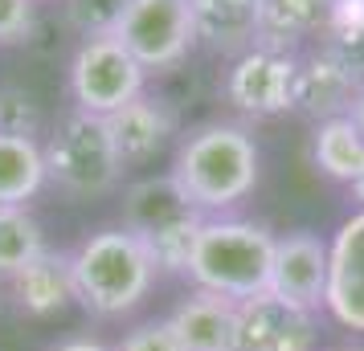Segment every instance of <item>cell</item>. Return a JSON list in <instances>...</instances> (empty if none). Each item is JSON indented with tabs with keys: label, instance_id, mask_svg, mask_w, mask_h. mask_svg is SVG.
Segmentation results:
<instances>
[{
	"label": "cell",
	"instance_id": "obj_7",
	"mask_svg": "<svg viewBox=\"0 0 364 351\" xmlns=\"http://www.w3.org/2000/svg\"><path fill=\"white\" fill-rule=\"evenodd\" d=\"M115 37L144 69H172L197 45L188 0H132Z\"/></svg>",
	"mask_w": 364,
	"mask_h": 351
},
{
	"label": "cell",
	"instance_id": "obj_22",
	"mask_svg": "<svg viewBox=\"0 0 364 351\" xmlns=\"http://www.w3.org/2000/svg\"><path fill=\"white\" fill-rule=\"evenodd\" d=\"M132 0H66V21L82 37H107L119 29Z\"/></svg>",
	"mask_w": 364,
	"mask_h": 351
},
{
	"label": "cell",
	"instance_id": "obj_1",
	"mask_svg": "<svg viewBox=\"0 0 364 351\" xmlns=\"http://www.w3.org/2000/svg\"><path fill=\"white\" fill-rule=\"evenodd\" d=\"M205 217H225L258 188V143L242 123H200L176 143L168 172Z\"/></svg>",
	"mask_w": 364,
	"mask_h": 351
},
{
	"label": "cell",
	"instance_id": "obj_10",
	"mask_svg": "<svg viewBox=\"0 0 364 351\" xmlns=\"http://www.w3.org/2000/svg\"><path fill=\"white\" fill-rule=\"evenodd\" d=\"M237 339L242 351H315L319 315L266 290L237 302Z\"/></svg>",
	"mask_w": 364,
	"mask_h": 351
},
{
	"label": "cell",
	"instance_id": "obj_11",
	"mask_svg": "<svg viewBox=\"0 0 364 351\" xmlns=\"http://www.w3.org/2000/svg\"><path fill=\"white\" fill-rule=\"evenodd\" d=\"M328 315L364 335V204L328 241Z\"/></svg>",
	"mask_w": 364,
	"mask_h": 351
},
{
	"label": "cell",
	"instance_id": "obj_18",
	"mask_svg": "<svg viewBox=\"0 0 364 351\" xmlns=\"http://www.w3.org/2000/svg\"><path fill=\"white\" fill-rule=\"evenodd\" d=\"M46 184H50V172H46V147H41V139L0 135V204L29 208V201Z\"/></svg>",
	"mask_w": 364,
	"mask_h": 351
},
{
	"label": "cell",
	"instance_id": "obj_6",
	"mask_svg": "<svg viewBox=\"0 0 364 351\" xmlns=\"http://www.w3.org/2000/svg\"><path fill=\"white\" fill-rule=\"evenodd\" d=\"M148 69L123 50L115 33L107 37H82V45L70 57V99L74 111L111 118L127 102L144 94Z\"/></svg>",
	"mask_w": 364,
	"mask_h": 351
},
{
	"label": "cell",
	"instance_id": "obj_15",
	"mask_svg": "<svg viewBox=\"0 0 364 351\" xmlns=\"http://www.w3.org/2000/svg\"><path fill=\"white\" fill-rule=\"evenodd\" d=\"M197 41L213 53L242 57L258 45V0H188Z\"/></svg>",
	"mask_w": 364,
	"mask_h": 351
},
{
	"label": "cell",
	"instance_id": "obj_19",
	"mask_svg": "<svg viewBox=\"0 0 364 351\" xmlns=\"http://www.w3.org/2000/svg\"><path fill=\"white\" fill-rule=\"evenodd\" d=\"M323 25V0H258V45L291 53Z\"/></svg>",
	"mask_w": 364,
	"mask_h": 351
},
{
	"label": "cell",
	"instance_id": "obj_13",
	"mask_svg": "<svg viewBox=\"0 0 364 351\" xmlns=\"http://www.w3.org/2000/svg\"><path fill=\"white\" fill-rule=\"evenodd\" d=\"M4 286H9L13 306L29 318H50L58 311H66L70 302H78L70 250H46L37 262H29L17 278H9Z\"/></svg>",
	"mask_w": 364,
	"mask_h": 351
},
{
	"label": "cell",
	"instance_id": "obj_27",
	"mask_svg": "<svg viewBox=\"0 0 364 351\" xmlns=\"http://www.w3.org/2000/svg\"><path fill=\"white\" fill-rule=\"evenodd\" d=\"M340 351H356V347H340Z\"/></svg>",
	"mask_w": 364,
	"mask_h": 351
},
{
	"label": "cell",
	"instance_id": "obj_25",
	"mask_svg": "<svg viewBox=\"0 0 364 351\" xmlns=\"http://www.w3.org/2000/svg\"><path fill=\"white\" fill-rule=\"evenodd\" d=\"M50 351H115V343H102L95 335H70L62 343H53Z\"/></svg>",
	"mask_w": 364,
	"mask_h": 351
},
{
	"label": "cell",
	"instance_id": "obj_26",
	"mask_svg": "<svg viewBox=\"0 0 364 351\" xmlns=\"http://www.w3.org/2000/svg\"><path fill=\"white\" fill-rule=\"evenodd\" d=\"M348 115H352V123H356V127L364 131V90L356 94V102H352V111H348Z\"/></svg>",
	"mask_w": 364,
	"mask_h": 351
},
{
	"label": "cell",
	"instance_id": "obj_9",
	"mask_svg": "<svg viewBox=\"0 0 364 351\" xmlns=\"http://www.w3.org/2000/svg\"><path fill=\"white\" fill-rule=\"evenodd\" d=\"M328 241L311 229H295L274 241L270 294L295 302L303 311H328Z\"/></svg>",
	"mask_w": 364,
	"mask_h": 351
},
{
	"label": "cell",
	"instance_id": "obj_4",
	"mask_svg": "<svg viewBox=\"0 0 364 351\" xmlns=\"http://www.w3.org/2000/svg\"><path fill=\"white\" fill-rule=\"evenodd\" d=\"M205 213L184 201L172 176H148L127 188L123 201V225L139 237V245L148 250L151 266L160 278H184L188 257L197 245V233L205 225Z\"/></svg>",
	"mask_w": 364,
	"mask_h": 351
},
{
	"label": "cell",
	"instance_id": "obj_5",
	"mask_svg": "<svg viewBox=\"0 0 364 351\" xmlns=\"http://www.w3.org/2000/svg\"><path fill=\"white\" fill-rule=\"evenodd\" d=\"M46 147V172L50 184H58L70 196H102L123 180V160L111 139L107 118L70 111L58 118Z\"/></svg>",
	"mask_w": 364,
	"mask_h": 351
},
{
	"label": "cell",
	"instance_id": "obj_12",
	"mask_svg": "<svg viewBox=\"0 0 364 351\" xmlns=\"http://www.w3.org/2000/svg\"><path fill=\"white\" fill-rule=\"evenodd\" d=\"M164 318L184 351H242L237 302L233 299H221V294H209V290H193Z\"/></svg>",
	"mask_w": 364,
	"mask_h": 351
},
{
	"label": "cell",
	"instance_id": "obj_20",
	"mask_svg": "<svg viewBox=\"0 0 364 351\" xmlns=\"http://www.w3.org/2000/svg\"><path fill=\"white\" fill-rule=\"evenodd\" d=\"M46 250H50V245H46L41 221H37L29 208L0 204V282L17 278L21 269L29 266V262H37Z\"/></svg>",
	"mask_w": 364,
	"mask_h": 351
},
{
	"label": "cell",
	"instance_id": "obj_14",
	"mask_svg": "<svg viewBox=\"0 0 364 351\" xmlns=\"http://www.w3.org/2000/svg\"><path fill=\"white\" fill-rule=\"evenodd\" d=\"M107 127H111V139H115L123 167H135V164L156 160L168 147V139L176 135V118H172V111L164 102L139 94L135 102H127L123 111H115L107 118Z\"/></svg>",
	"mask_w": 364,
	"mask_h": 351
},
{
	"label": "cell",
	"instance_id": "obj_21",
	"mask_svg": "<svg viewBox=\"0 0 364 351\" xmlns=\"http://www.w3.org/2000/svg\"><path fill=\"white\" fill-rule=\"evenodd\" d=\"M0 135L37 139L41 135V106L21 86H0Z\"/></svg>",
	"mask_w": 364,
	"mask_h": 351
},
{
	"label": "cell",
	"instance_id": "obj_8",
	"mask_svg": "<svg viewBox=\"0 0 364 351\" xmlns=\"http://www.w3.org/2000/svg\"><path fill=\"white\" fill-rule=\"evenodd\" d=\"M295 82H299V57L282 50L254 45L233 62L225 78V99L250 118H279L295 111Z\"/></svg>",
	"mask_w": 364,
	"mask_h": 351
},
{
	"label": "cell",
	"instance_id": "obj_24",
	"mask_svg": "<svg viewBox=\"0 0 364 351\" xmlns=\"http://www.w3.org/2000/svg\"><path fill=\"white\" fill-rule=\"evenodd\" d=\"M33 29V0H0V45H17Z\"/></svg>",
	"mask_w": 364,
	"mask_h": 351
},
{
	"label": "cell",
	"instance_id": "obj_16",
	"mask_svg": "<svg viewBox=\"0 0 364 351\" xmlns=\"http://www.w3.org/2000/svg\"><path fill=\"white\" fill-rule=\"evenodd\" d=\"M360 94V86L348 78L340 62L331 53L315 50L307 62H299V82H295V111L307 118L323 123V118H340L352 111V102Z\"/></svg>",
	"mask_w": 364,
	"mask_h": 351
},
{
	"label": "cell",
	"instance_id": "obj_2",
	"mask_svg": "<svg viewBox=\"0 0 364 351\" xmlns=\"http://www.w3.org/2000/svg\"><path fill=\"white\" fill-rule=\"evenodd\" d=\"M70 269H74L78 306L107 323L135 315L160 278L148 250L127 225H107L99 233L82 237L70 250Z\"/></svg>",
	"mask_w": 364,
	"mask_h": 351
},
{
	"label": "cell",
	"instance_id": "obj_3",
	"mask_svg": "<svg viewBox=\"0 0 364 351\" xmlns=\"http://www.w3.org/2000/svg\"><path fill=\"white\" fill-rule=\"evenodd\" d=\"M274 241L279 237L258 221L209 217L197 233L184 278L193 282V290H209V294H221L233 302L258 299L270 290Z\"/></svg>",
	"mask_w": 364,
	"mask_h": 351
},
{
	"label": "cell",
	"instance_id": "obj_17",
	"mask_svg": "<svg viewBox=\"0 0 364 351\" xmlns=\"http://www.w3.org/2000/svg\"><path fill=\"white\" fill-rule=\"evenodd\" d=\"M311 164L319 167V176H328L336 184L356 188L364 180V131L352 123V115L315 123Z\"/></svg>",
	"mask_w": 364,
	"mask_h": 351
},
{
	"label": "cell",
	"instance_id": "obj_23",
	"mask_svg": "<svg viewBox=\"0 0 364 351\" xmlns=\"http://www.w3.org/2000/svg\"><path fill=\"white\" fill-rule=\"evenodd\" d=\"M115 351H184V347L172 335L168 318H148V323H135L132 331H123Z\"/></svg>",
	"mask_w": 364,
	"mask_h": 351
}]
</instances>
